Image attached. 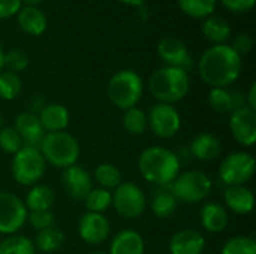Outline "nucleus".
I'll use <instances>...</instances> for the list:
<instances>
[{
  "label": "nucleus",
  "instance_id": "nucleus-1",
  "mask_svg": "<svg viewBox=\"0 0 256 254\" xmlns=\"http://www.w3.org/2000/svg\"><path fill=\"white\" fill-rule=\"evenodd\" d=\"M242 57L226 43L206 49L198 61L201 79L212 88H226L242 73Z\"/></svg>",
  "mask_w": 256,
  "mask_h": 254
},
{
  "label": "nucleus",
  "instance_id": "nucleus-2",
  "mask_svg": "<svg viewBox=\"0 0 256 254\" xmlns=\"http://www.w3.org/2000/svg\"><path fill=\"white\" fill-rule=\"evenodd\" d=\"M138 169L141 177L150 184L170 186L180 174L178 156L165 147H148L138 157Z\"/></svg>",
  "mask_w": 256,
  "mask_h": 254
},
{
  "label": "nucleus",
  "instance_id": "nucleus-3",
  "mask_svg": "<svg viewBox=\"0 0 256 254\" xmlns=\"http://www.w3.org/2000/svg\"><path fill=\"white\" fill-rule=\"evenodd\" d=\"M190 88V79L186 70L178 67H160L148 79V90L158 103L174 105L183 100Z\"/></svg>",
  "mask_w": 256,
  "mask_h": 254
},
{
  "label": "nucleus",
  "instance_id": "nucleus-4",
  "mask_svg": "<svg viewBox=\"0 0 256 254\" xmlns=\"http://www.w3.org/2000/svg\"><path fill=\"white\" fill-rule=\"evenodd\" d=\"M39 151L48 165L58 169H66L76 163L81 150L78 141L70 133L63 130L45 133L39 145Z\"/></svg>",
  "mask_w": 256,
  "mask_h": 254
},
{
  "label": "nucleus",
  "instance_id": "nucleus-5",
  "mask_svg": "<svg viewBox=\"0 0 256 254\" xmlns=\"http://www.w3.org/2000/svg\"><path fill=\"white\" fill-rule=\"evenodd\" d=\"M144 93L142 78L130 69L118 70L108 82L106 94L110 102L118 109H129L138 105Z\"/></svg>",
  "mask_w": 256,
  "mask_h": 254
},
{
  "label": "nucleus",
  "instance_id": "nucleus-6",
  "mask_svg": "<svg viewBox=\"0 0 256 254\" xmlns=\"http://www.w3.org/2000/svg\"><path fill=\"white\" fill-rule=\"evenodd\" d=\"M171 189L178 202L200 204L212 193L213 181L201 171H186L177 175V178L171 183Z\"/></svg>",
  "mask_w": 256,
  "mask_h": 254
},
{
  "label": "nucleus",
  "instance_id": "nucleus-7",
  "mask_svg": "<svg viewBox=\"0 0 256 254\" xmlns=\"http://www.w3.org/2000/svg\"><path fill=\"white\" fill-rule=\"evenodd\" d=\"M46 171V162L44 160L38 148L22 147L14 154L10 163V172L14 180L21 186H34L44 177Z\"/></svg>",
  "mask_w": 256,
  "mask_h": 254
},
{
  "label": "nucleus",
  "instance_id": "nucleus-8",
  "mask_svg": "<svg viewBox=\"0 0 256 254\" xmlns=\"http://www.w3.org/2000/svg\"><path fill=\"white\" fill-rule=\"evenodd\" d=\"M112 207L123 219H138L147 208V196L135 183L123 181L112 192Z\"/></svg>",
  "mask_w": 256,
  "mask_h": 254
},
{
  "label": "nucleus",
  "instance_id": "nucleus-9",
  "mask_svg": "<svg viewBox=\"0 0 256 254\" xmlns=\"http://www.w3.org/2000/svg\"><path fill=\"white\" fill-rule=\"evenodd\" d=\"M255 174V157L246 151L226 156L219 166V178L226 186H244Z\"/></svg>",
  "mask_w": 256,
  "mask_h": 254
},
{
  "label": "nucleus",
  "instance_id": "nucleus-10",
  "mask_svg": "<svg viewBox=\"0 0 256 254\" xmlns=\"http://www.w3.org/2000/svg\"><path fill=\"white\" fill-rule=\"evenodd\" d=\"M28 211L24 202L10 192H0V234L15 235L27 223Z\"/></svg>",
  "mask_w": 256,
  "mask_h": 254
},
{
  "label": "nucleus",
  "instance_id": "nucleus-11",
  "mask_svg": "<svg viewBox=\"0 0 256 254\" xmlns=\"http://www.w3.org/2000/svg\"><path fill=\"white\" fill-rule=\"evenodd\" d=\"M147 127L158 138L170 139L182 129V117L174 105L156 103L147 114Z\"/></svg>",
  "mask_w": 256,
  "mask_h": 254
},
{
  "label": "nucleus",
  "instance_id": "nucleus-12",
  "mask_svg": "<svg viewBox=\"0 0 256 254\" xmlns=\"http://www.w3.org/2000/svg\"><path fill=\"white\" fill-rule=\"evenodd\" d=\"M78 234L84 243L90 246H99L105 243L111 235L110 220L104 214L87 211L78 222Z\"/></svg>",
  "mask_w": 256,
  "mask_h": 254
},
{
  "label": "nucleus",
  "instance_id": "nucleus-13",
  "mask_svg": "<svg viewBox=\"0 0 256 254\" xmlns=\"http://www.w3.org/2000/svg\"><path fill=\"white\" fill-rule=\"evenodd\" d=\"M230 130L232 138L244 147L256 142V111L243 106L230 114Z\"/></svg>",
  "mask_w": 256,
  "mask_h": 254
},
{
  "label": "nucleus",
  "instance_id": "nucleus-14",
  "mask_svg": "<svg viewBox=\"0 0 256 254\" xmlns=\"http://www.w3.org/2000/svg\"><path fill=\"white\" fill-rule=\"evenodd\" d=\"M62 183L64 192L74 201H84L93 189V178L90 172L76 163L63 169Z\"/></svg>",
  "mask_w": 256,
  "mask_h": 254
},
{
  "label": "nucleus",
  "instance_id": "nucleus-15",
  "mask_svg": "<svg viewBox=\"0 0 256 254\" xmlns=\"http://www.w3.org/2000/svg\"><path fill=\"white\" fill-rule=\"evenodd\" d=\"M158 54L170 67H178L186 72L192 67L189 49L184 45V42L177 37H164L158 43Z\"/></svg>",
  "mask_w": 256,
  "mask_h": 254
},
{
  "label": "nucleus",
  "instance_id": "nucleus-16",
  "mask_svg": "<svg viewBox=\"0 0 256 254\" xmlns=\"http://www.w3.org/2000/svg\"><path fill=\"white\" fill-rule=\"evenodd\" d=\"M168 249L170 254H202L206 250V238L200 231L182 229L171 237Z\"/></svg>",
  "mask_w": 256,
  "mask_h": 254
},
{
  "label": "nucleus",
  "instance_id": "nucleus-17",
  "mask_svg": "<svg viewBox=\"0 0 256 254\" xmlns=\"http://www.w3.org/2000/svg\"><path fill=\"white\" fill-rule=\"evenodd\" d=\"M14 129L20 133L22 139V145L28 148H38L42 142V138L45 135L39 118L33 112H21L15 117Z\"/></svg>",
  "mask_w": 256,
  "mask_h": 254
},
{
  "label": "nucleus",
  "instance_id": "nucleus-18",
  "mask_svg": "<svg viewBox=\"0 0 256 254\" xmlns=\"http://www.w3.org/2000/svg\"><path fill=\"white\" fill-rule=\"evenodd\" d=\"M208 105L218 114H231L246 105V96L238 90L212 88L208 93Z\"/></svg>",
  "mask_w": 256,
  "mask_h": 254
},
{
  "label": "nucleus",
  "instance_id": "nucleus-19",
  "mask_svg": "<svg viewBox=\"0 0 256 254\" xmlns=\"http://www.w3.org/2000/svg\"><path fill=\"white\" fill-rule=\"evenodd\" d=\"M39 123L45 133L52 132H63L69 126L70 114L66 106L60 103H50L42 106V109L38 114Z\"/></svg>",
  "mask_w": 256,
  "mask_h": 254
},
{
  "label": "nucleus",
  "instance_id": "nucleus-20",
  "mask_svg": "<svg viewBox=\"0 0 256 254\" xmlns=\"http://www.w3.org/2000/svg\"><path fill=\"white\" fill-rule=\"evenodd\" d=\"M201 226L210 234H220L230 225V214L226 208L218 202H206L200 211Z\"/></svg>",
  "mask_w": 256,
  "mask_h": 254
},
{
  "label": "nucleus",
  "instance_id": "nucleus-21",
  "mask_svg": "<svg viewBox=\"0 0 256 254\" xmlns=\"http://www.w3.org/2000/svg\"><path fill=\"white\" fill-rule=\"evenodd\" d=\"M225 205L230 211L238 216L250 214L255 205L254 192L246 186H231L225 189L224 193Z\"/></svg>",
  "mask_w": 256,
  "mask_h": 254
},
{
  "label": "nucleus",
  "instance_id": "nucleus-22",
  "mask_svg": "<svg viewBox=\"0 0 256 254\" xmlns=\"http://www.w3.org/2000/svg\"><path fill=\"white\" fill-rule=\"evenodd\" d=\"M189 151H190L192 157H195L201 162H212L220 156L222 142L216 135L202 132V133H198L192 139V142L189 145Z\"/></svg>",
  "mask_w": 256,
  "mask_h": 254
},
{
  "label": "nucleus",
  "instance_id": "nucleus-23",
  "mask_svg": "<svg viewBox=\"0 0 256 254\" xmlns=\"http://www.w3.org/2000/svg\"><path fill=\"white\" fill-rule=\"evenodd\" d=\"M146 244L141 234L132 229L120 231L114 235L108 254H144Z\"/></svg>",
  "mask_w": 256,
  "mask_h": 254
},
{
  "label": "nucleus",
  "instance_id": "nucleus-24",
  "mask_svg": "<svg viewBox=\"0 0 256 254\" xmlns=\"http://www.w3.org/2000/svg\"><path fill=\"white\" fill-rule=\"evenodd\" d=\"M177 207H178V201L172 193L171 184L156 187L150 199V210L156 217L168 219L177 211Z\"/></svg>",
  "mask_w": 256,
  "mask_h": 254
},
{
  "label": "nucleus",
  "instance_id": "nucleus-25",
  "mask_svg": "<svg viewBox=\"0 0 256 254\" xmlns=\"http://www.w3.org/2000/svg\"><path fill=\"white\" fill-rule=\"evenodd\" d=\"M27 211H51L54 202H56V193L50 186L45 184H34L30 187V190L26 195V199L22 201Z\"/></svg>",
  "mask_w": 256,
  "mask_h": 254
},
{
  "label": "nucleus",
  "instance_id": "nucleus-26",
  "mask_svg": "<svg viewBox=\"0 0 256 254\" xmlns=\"http://www.w3.org/2000/svg\"><path fill=\"white\" fill-rule=\"evenodd\" d=\"M18 24L30 36H40L46 30V16L36 6H24L18 10Z\"/></svg>",
  "mask_w": 256,
  "mask_h": 254
},
{
  "label": "nucleus",
  "instance_id": "nucleus-27",
  "mask_svg": "<svg viewBox=\"0 0 256 254\" xmlns=\"http://www.w3.org/2000/svg\"><path fill=\"white\" fill-rule=\"evenodd\" d=\"M202 34L212 43L224 45L231 37V27L219 16H207L202 22Z\"/></svg>",
  "mask_w": 256,
  "mask_h": 254
},
{
  "label": "nucleus",
  "instance_id": "nucleus-28",
  "mask_svg": "<svg viewBox=\"0 0 256 254\" xmlns=\"http://www.w3.org/2000/svg\"><path fill=\"white\" fill-rule=\"evenodd\" d=\"M64 240H66L64 234L58 228L52 226V228L39 231L33 244H34V249L39 250L40 253H52L62 249V246L64 244Z\"/></svg>",
  "mask_w": 256,
  "mask_h": 254
},
{
  "label": "nucleus",
  "instance_id": "nucleus-29",
  "mask_svg": "<svg viewBox=\"0 0 256 254\" xmlns=\"http://www.w3.org/2000/svg\"><path fill=\"white\" fill-rule=\"evenodd\" d=\"M93 178L99 184V187L106 189L110 192L123 183V177H122L120 169L112 163H100L99 166H96Z\"/></svg>",
  "mask_w": 256,
  "mask_h": 254
},
{
  "label": "nucleus",
  "instance_id": "nucleus-30",
  "mask_svg": "<svg viewBox=\"0 0 256 254\" xmlns=\"http://www.w3.org/2000/svg\"><path fill=\"white\" fill-rule=\"evenodd\" d=\"M122 124L129 135L140 136L147 130V112L138 106L123 111Z\"/></svg>",
  "mask_w": 256,
  "mask_h": 254
},
{
  "label": "nucleus",
  "instance_id": "nucleus-31",
  "mask_svg": "<svg viewBox=\"0 0 256 254\" xmlns=\"http://www.w3.org/2000/svg\"><path fill=\"white\" fill-rule=\"evenodd\" d=\"M84 204L88 213L104 214L112 205V192L102 187H93L90 193L86 196Z\"/></svg>",
  "mask_w": 256,
  "mask_h": 254
},
{
  "label": "nucleus",
  "instance_id": "nucleus-32",
  "mask_svg": "<svg viewBox=\"0 0 256 254\" xmlns=\"http://www.w3.org/2000/svg\"><path fill=\"white\" fill-rule=\"evenodd\" d=\"M0 254H36V249L30 238L15 234L0 243Z\"/></svg>",
  "mask_w": 256,
  "mask_h": 254
},
{
  "label": "nucleus",
  "instance_id": "nucleus-33",
  "mask_svg": "<svg viewBox=\"0 0 256 254\" xmlns=\"http://www.w3.org/2000/svg\"><path fill=\"white\" fill-rule=\"evenodd\" d=\"M22 84L18 73L2 70L0 72V99L3 100H15L21 93Z\"/></svg>",
  "mask_w": 256,
  "mask_h": 254
},
{
  "label": "nucleus",
  "instance_id": "nucleus-34",
  "mask_svg": "<svg viewBox=\"0 0 256 254\" xmlns=\"http://www.w3.org/2000/svg\"><path fill=\"white\" fill-rule=\"evenodd\" d=\"M178 6L192 18H207L214 12L216 0H178Z\"/></svg>",
  "mask_w": 256,
  "mask_h": 254
},
{
  "label": "nucleus",
  "instance_id": "nucleus-35",
  "mask_svg": "<svg viewBox=\"0 0 256 254\" xmlns=\"http://www.w3.org/2000/svg\"><path fill=\"white\" fill-rule=\"evenodd\" d=\"M220 254H256V241L252 237H232L222 246Z\"/></svg>",
  "mask_w": 256,
  "mask_h": 254
},
{
  "label": "nucleus",
  "instance_id": "nucleus-36",
  "mask_svg": "<svg viewBox=\"0 0 256 254\" xmlns=\"http://www.w3.org/2000/svg\"><path fill=\"white\" fill-rule=\"evenodd\" d=\"M22 139L14 126H3L0 129V150L8 154H15L22 148Z\"/></svg>",
  "mask_w": 256,
  "mask_h": 254
},
{
  "label": "nucleus",
  "instance_id": "nucleus-37",
  "mask_svg": "<svg viewBox=\"0 0 256 254\" xmlns=\"http://www.w3.org/2000/svg\"><path fill=\"white\" fill-rule=\"evenodd\" d=\"M4 66L9 72L18 73L28 66V55L21 49H10L4 52Z\"/></svg>",
  "mask_w": 256,
  "mask_h": 254
},
{
  "label": "nucleus",
  "instance_id": "nucleus-38",
  "mask_svg": "<svg viewBox=\"0 0 256 254\" xmlns=\"http://www.w3.org/2000/svg\"><path fill=\"white\" fill-rule=\"evenodd\" d=\"M27 222L30 223V226L33 229H36L39 232V231L52 228L56 223V219L51 211H33V213H28Z\"/></svg>",
  "mask_w": 256,
  "mask_h": 254
},
{
  "label": "nucleus",
  "instance_id": "nucleus-39",
  "mask_svg": "<svg viewBox=\"0 0 256 254\" xmlns=\"http://www.w3.org/2000/svg\"><path fill=\"white\" fill-rule=\"evenodd\" d=\"M230 46H231L240 57H243V55H246V54L250 52V49H252V46H254V39H252L249 34L243 33V34H238V36L232 40V43H231Z\"/></svg>",
  "mask_w": 256,
  "mask_h": 254
},
{
  "label": "nucleus",
  "instance_id": "nucleus-40",
  "mask_svg": "<svg viewBox=\"0 0 256 254\" xmlns=\"http://www.w3.org/2000/svg\"><path fill=\"white\" fill-rule=\"evenodd\" d=\"M222 4L237 13H243V12H249L254 6H255L256 0H220Z\"/></svg>",
  "mask_w": 256,
  "mask_h": 254
},
{
  "label": "nucleus",
  "instance_id": "nucleus-41",
  "mask_svg": "<svg viewBox=\"0 0 256 254\" xmlns=\"http://www.w3.org/2000/svg\"><path fill=\"white\" fill-rule=\"evenodd\" d=\"M21 9V0H0V19L10 18Z\"/></svg>",
  "mask_w": 256,
  "mask_h": 254
},
{
  "label": "nucleus",
  "instance_id": "nucleus-42",
  "mask_svg": "<svg viewBox=\"0 0 256 254\" xmlns=\"http://www.w3.org/2000/svg\"><path fill=\"white\" fill-rule=\"evenodd\" d=\"M246 105L256 111V84L252 82L250 88H249V93H248V97H246Z\"/></svg>",
  "mask_w": 256,
  "mask_h": 254
},
{
  "label": "nucleus",
  "instance_id": "nucleus-43",
  "mask_svg": "<svg viewBox=\"0 0 256 254\" xmlns=\"http://www.w3.org/2000/svg\"><path fill=\"white\" fill-rule=\"evenodd\" d=\"M118 1H122L128 6H136V7H140L146 3V0H118Z\"/></svg>",
  "mask_w": 256,
  "mask_h": 254
},
{
  "label": "nucleus",
  "instance_id": "nucleus-44",
  "mask_svg": "<svg viewBox=\"0 0 256 254\" xmlns=\"http://www.w3.org/2000/svg\"><path fill=\"white\" fill-rule=\"evenodd\" d=\"M39 3H42V0H21V4L26 6H38Z\"/></svg>",
  "mask_w": 256,
  "mask_h": 254
},
{
  "label": "nucleus",
  "instance_id": "nucleus-45",
  "mask_svg": "<svg viewBox=\"0 0 256 254\" xmlns=\"http://www.w3.org/2000/svg\"><path fill=\"white\" fill-rule=\"evenodd\" d=\"M3 67H4V49L0 43V72L3 70Z\"/></svg>",
  "mask_w": 256,
  "mask_h": 254
},
{
  "label": "nucleus",
  "instance_id": "nucleus-46",
  "mask_svg": "<svg viewBox=\"0 0 256 254\" xmlns=\"http://www.w3.org/2000/svg\"><path fill=\"white\" fill-rule=\"evenodd\" d=\"M3 127V115H2V112H0V129Z\"/></svg>",
  "mask_w": 256,
  "mask_h": 254
},
{
  "label": "nucleus",
  "instance_id": "nucleus-47",
  "mask_svg": "<svg viewBox=\"0 0 256 254\" xmlns=\"http://www.w3.org/2000/svg\"><path fill=\"white\" fill-rule=\"evenodd\" d=\"M92 254H108V253H100V252H96V253H92Z\"/></svg>",
  "mask_w": 256,
  "mask_h": 254
}]
</instances>
